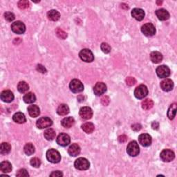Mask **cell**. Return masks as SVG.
Masks as SVG:
<instances>
[{"instance_id":"1","label":"cell","mask_w":177,"mask_h":177,"mask_svg":"<svg viewBox=\"0 0 177 177\" xmlns=\"http://www.w3.org/2000/svg\"><path fill=\"white\" fill-rule=\"evenodd\" d=\"M47 160L52 163H58L61 161V155L55 149H49L46 152Z\"/></svg>"},{"instance_id":"2","label":"cell","mask_w":177,"mask_h":177,"mask_svg":"<svg viewBox=\"0 0 177 177\" xmlns=\"http://www.w3.org/2000/svg\"><path fill=\"white\" fill-rule=\"evenodd\" d=\"M127 154L131 157H136L140 153V148L136 141L133 140L128 144L127 148Z\"/></svg>"},{"instance_id":"3","label":"cell","mask_w":177,"mask_h":177,"mask_svg":"<svg viewBox=\"0 0 177 177\" xmlns=\"http://www.w3.org/2000/svg\"><path fill=\"white\" fill-rule=\"evenodd\" d=\"M74 166L77 170H86L89 168L90 163L89 161L85 158H79L76 160L74 163Z\"/></svg>"},{"instance_id":"4","label":"cell","mask_w":177,"mask_h":177,"mask_svg":"<svg viewBox=\"0 0 177 177\" xmlns=\"http://www.w3.org/2000/svg\"><path fill=\"white\" fill-rule=\"evenodd\" d=\"M80 59L86 62H91L94 61V55L91 50L88 49H82L79 53Z\"/></svg>"},{"instance_id":"5","label":"cell","mask_w":177,"mask_h":177,"mask_svg":"<svg viewBox=\"0 0 177 177\" xmlns=\"http://www.w3.org/2000/svg\"><path fill=\"white\" fill-rule=\"evenodd\" d=\"M69 88L71 91L73 93H80L84 90V85L80 80L77 79H74L71 80L69 85Z\"/></svg>"},{"instance_id":"6","label":"cell","mask_w":177,"mask_h":177,"mask_svg":"<svg viewBox=\"0 0 177 177\" xmlns=\"http://www.w3.org/2000/svg\"><path fill=\"white\" fill-rule=\"evenodd\" d=\"M148 94V89L145 85H141L137 86L134 91L135 97L138 99H143Z\"/></svg>"},{"instance_id":"7","label":"cell","mask_w":177,"mask_h":177,"mask_svg":"<svg viewBox=\"0 0 177 177\" xmlns=\"http://www.w3.org/2000/svg\"><path fill=\"white\" fill-rule=\"evenodd\" d=\"M11 29L13 33L16 34H23L26 31V26L20 21L15 22L11 25Z\"/></svg>"},{"instance_id":"8","label":"cell","mask_w":177,"mask_h":177,"mask_svg":"<svg viewBox=\"0 0 177 177\" xmlns=\"http://www.w3.org/2000/svg\"><path fill=\"white\" fill-rule=\"evenodd\" d=\"M160 157L161 159L163 162L169 163V162H171L175 159V154L174 152L170 150V149H164L161 152Z\"/></svg>"},{"instance_id":"9","label":"cell","mask_w":177,"mask_h":177,"mask_svg":"<svg viewBox=\"0 0 177 177\" xmlns=\"http://www.w3.org/2000/svg\"><path fill=\"white\" fill-rule=\"evenodd\" d=\"M53 125V121L50 118L48 117H43L39 120H38L37 122H36V125H37L38 128L39 129H44L51 127Z\"/></svg>"},{"instance_id":"10","label":"cell","mask_w":177,"mask_h":177,"mask_svg":"<svg viewBox=\"0 0 177 177\" xmlns=\"http://www.w3.org/2000/svg\"><path fill=\"white\" fill-rule=\"evenodd\" d=\"M57 143L62 147L67 146L71 142V138L68 134L64 133H61L57 138Z\"/></svg>"},{"instance_id":"11","label":"cell","mask_w":177,"mask_h":177,"mask_svg":"<svg viewBox=\"0 0 177 177\" xmlns=\"http://www.w3.org/2000/svg\"><path fill=\"white\" fill-rule=\"evenodd\" d=\"M141 31L146 36H152L156 33L155 26L151 23H147L144 24L142 26Z\"/></svg>"},{"instance_id":"12","label":"cell","mask_w":177,"mask_h":177,"mask_svg":"<svg viewBox=\"0 0 177 177\" xmlns=\"http://www.w3.org/2000/svg\"><path fill=\"white\" fill-rule=\"evenodd\" d=\"M157 74L161 78H166L170 76V69L168 67L165 65H161L157 68Z\"/></svg>"},{"instance_id":"13","label":"cell","mask_w":177,"mask_h":177,"mask_svg":"<svg viewBox=\"0 0 177 177\" xmlns=\"http://www.w3.org/2000/svg\"><path fill=\"white\" fill-rule=\"evenodd\" d=\"M139 141L141 145L149 147L152 144V137L148 134H142L139 136Z\"/></svg>"},{"instance_id":"14","label":"cell","mask_w":177,"mask_h":177,"mask_svg":"<svg viewBox=\"0 0 177 177\" xmlns=\"http://www.w3.org/2000/svg\"><path fill=\"white\" fill-rule=\"evenodd\" d=\"M80 116L82 119H91L93 116V111L89 107H83L80 110Z\"/></svg>"},{"instance_id":"15","label":"cell","mask_w":177,"mask_h":177,"mask_svg":"<svg viewBox=\"0 0 177 177\" xmlns=\"http://www.w3.org/2000/svg\"><path fill=\"white\" fill-rule=\"evenodd\" d=\"M1 100L4 103H11L14 100V95L10 90H4L1 93Z\"/></svg>"},{"instance_id":"16","label":"cell","mask_w":177,"mask_h":177,"mask_svg":"<svg viewBox=\"0 0 177 177\" xmlns=\"http://www.w3.org/2000/svg\"><path fill=\"white\" fill-rule=\"evenodd\" d=\"M107 91V86L103 82H98L95 84V85L94 87V94L99 96L104 94Z\"/></svg>"},{"instance_id":"17","label":"cell","mask_w":177,"mask_h":177,"mask_svg":"<svg viewBox=\"0 0 177 177\" xmlns=\"http://www.w3.org/2000/svg\"><path fill=\"white\" fill-rule=\"evenodd\" d=\"M161 88L164 91H172L174 87L173 81L170 79H165L160 84Z\"/></svg>"},{"instance_id":"18","label":"cell","mask_w":177,"mask_h":177,"mask_svg":"<svg viewBox=\"0 0 177 177\" xmlns=\"http://www.w3.org/2000/svg\"><path fill=\"white\" fill-rule=\"evenodd\" d=\"M131 16L138 21H142L145 17V12L141 8H134L131 11Z\"/></svg>"},{"instance_id":"19","label":"cell","mask_w":177,"mask_h":177,"mask_svg":"<svg viewBox=\"0 0 177 177\" xmlns=\"http://www.w3.org/2000/svg\"><path fill=\"white\" fill-rule=\"evenodd\" d=\"M156 15H157L158 20H160L161 21H166L170 18V13H168V11L164 8L158 9L156 11Z\"/></svg>"},{"instance_id":"20","label":"cell","mask_w":177,"mask_h":177,"mask_svg":"<svg viewBox=\"0 0 177 177\" xmlns=\"http://www.w3.org/2000/svg\"><path fill=\"white\" fill-rule=\"evenodd\" d=\"M80 148L77 144H72L68 149V153L71 157H76L80 153Z\"/></svg>"},{"instance_id":"21","label":"cell","mask_w":177,"mask_h":177,"mask_svg":"<svg viewBox=\"0 0 177 177\" xmlns=\"http://www.w3.org/2000/svg\"><path fill=\"white\" fill-rule=\"evenodd\" d=\"M28 112L30 116L32 117V118H36V117L40 115V109L37 105L33 104V105H30L28 107Z\"/></svg>"},{"instance_id":"22","label":"cell","mask_w":177,"mask_h":177,"mask_svg":"<svg viewBox=\"0 0 177 177\" xmlns=\"http://www.w3.org/2000/svg\"><path fill=\"white\" fill-rule=\"evenodd\" d=\"M13 119L15 122L19 124L24 123L26 121L25 115L22 112H17L16 113H15L13 116Z\"/></svg>"},{"instance_id":"23","label":"cell","mask_w":177,"mask_h":177,"mask_svg":"<svg viewBox=\"0 0 177 177\" xmlns=\"http://www.w3.org/2000/svg\"><path fill=\"white\" fill-rule=\"evenodd\" d=\"M150 59L153 63L158 64L163 60V55L158 51H154L150 54Z\"/></svg>"},{"instance_id":"24","label":"cell","mask_w":177,"mask_h":177,"mask_svg":"<svg viewBox=\"0 0 177 177\" xmlns=\"http://www.w3.org/2000/svg\"><path fill=\"white\" fill-rule=\"evenodd\" d=\"M12 169H13V167H12L11 163L7 161H3L0 164V170H1L2 172L9 173L11 172Z\"/></svg>"},{"instance_id":"25","label":"cell","mask_w":177,"mask_h":177,"mask_svg":"<svg viewBox=\"0 0 177 177\" xmlns=\"http://www.w3.org/2000/svg\"><path fill=\"white\" fill-rule=\"evenodd\" d=\"M47 17L51 21L56 22V21H58L60 18V14L58 11L51 10L48 12Z\"/></svg>"},{"instance_id":"26","label":"cell","mask_w":177,"mask_h":177,"mask_svg":"<svg viewBox=\"0 0 177 177\" xmlns=\"http://www.w3.org/2000/svg\"><path fill=\"white\" fill-rule=\"evenodd\" d=\"M57 113L60 116H66L69 113V108L66 104H61L57 109Z\"/></svg>"},{"instance_id":"27","label":"cell","mask_w":177,"mask_h":177,"mask_svg":"<svg viewBox=\"0 0 177 177\" xmlns=\"http://www.w3.org/2000/svg\"><path fill=\"white\" fill-rule=\"evenodd\" d=\"M61 124L65 128H70L75 124V120L73 117H67L61 121Z\"/></svg>"},{"instance_id":"28","label":"cell","mask_w":177,"mask_h":177,"mask_svg":"<svg viewBox=\"0 0 177 177\" xmlns=\"http://www.w3.org/2000/svg\"><path fill=\"white\" fill-rule=\"evenodd\" d=\"M81 127H82V130L85 131V132L87 133V134H91L92 133L93 131H94V125L92 123V122H85V123H84L83 125H82L81 126Z\"/></svg>"},{"instance_id":"29","label":"cell","mask_w":177,"mask_h":177,"mask_svg":"<svg viewBox=\"0 0 177 177\" xmlns=\"http://www.w3.org/2000/svg\"><path fill=\"white\" fill-rule=\"evenodd\" d=\"M23 100L26 103L31 104V103H33L35 102L36 96L33 93L29 92V93H27L26 94L24 95V98H23Z\"/></svg>"},{"instance_id":"30","label":"cell","mask_w":177,"mask_h":177,"mask_svg":"<svg viewBox=\"0 0 177 177\" xmlns=\"http://www.w3.org/2000/svg\"><path fill=\"white\" fill-rule=\"evenodd\" d=\"M11 150V146L8 143H2L0 147V153L2 155H6L10 153Z\"/></svg>"},{"instance_id":"31","label":"cell","mask_w":177,"mask_h":177,"mask_svg":"<svg viewBox=\"0 0 177 177\" xmlns=\"http://www.w3.org/2000/svg\"><path fill=\"white\" fill-rule=\"evenodd\" d=\"M44 138L47 140H53L55 138L56 133L55 131L53 130V129H49L44 131Z\"/></svg>"},{"instance_id":"32","label":"cell","mask_w":177,"mask_h":177,"mask_svg":"<svg viewBox=\"0 0 177 177\" xmlns=\"http://www.w3.org/2000/svg\"><path fill=\"white\" fill-rule=\"evenodd\" d=\"M24 153L26 155L31 156L34 154V152L35 151V147L32 143H29L26 144L24 148Z\"/></svg>"},{"instance_id":"33","label":"cell","mask_w":177,"mask_h":177,"mask_svg":"<svg viewBox=\"0 0 177 177\" xmlns=\"http://www.w3.org/2000/svg\"><path fill=\"white\" fill-rule=\"evenodd\" d=\"M176 104L173 103L171 104V106L170 107L168 112H167V116H168L169 119L173 120L175 118V117L176 116Z\"/></svg>"},{"instance_id":"34","label":"cell","mask_w":177,"mask_h":177,"mask_svg":"<svg viewBox=\"0 0 177 177\" xmlns=\"http://www.w3.org/2000/svg\"><path fill=\"white\" fill-rule=\"evenodd\" d=\"M154 106V102L151 99H145L142 102V108L145 110H149Z\"/></svg>"},{"instance_id":"35","label":"cell","mask_w":177,"mask_h":177,"mask_svg":"<svg viewBox=\"0 0 177 177\" xmlns=\"http://www.w3.org/2000/svg\"><path fill=\"white\" fill-rule=\"evenodd\" d=\"M17 89L20 93L24 94V93L26 92L29 89V86L24 81H21L19 82L17 85Z\"/></svg>"},{"instance_id":"36","label":"cell","mask_w":177,"mask_h":177,"mask_svg":"<svg viewBox=\"0 0 177 177\" xmlns=\"http://www.w3.org/2000/svg\"><path fill=\"white\" fill-rule=\"evenodd\" d=\"M30 6V3L29 1L26 0H21L18 2V7L22 10H24V9L28 8Z\"/></svg>"},{"instance_id":"37","label":"cell","mask_w":177,"mask_h":177,"mask_svg":"<svg viewBox=\"0 0 177 177\" xmlns=\"http://www.w3.org/2000/svg\"><path fill=\"white\" fill-rule=\"evenodd\" d=\"M55 33H56V35H58V37L59 38L62 39V40H64V39H66L67 37V33L64 32L61 29H59V28L57 29L56 31H55Z\"/></svg>"},{"instance_id":"38","label":"cell","mask_w":177,"mask_h":177,"mask_svg":"<svg viewBox=\"0 0 177 177\" xmlns=\"http://www.w3.org/2000/svg\"><path fill=\"white\" fill-rule=\"evenodd\" d=\"M30 163H31V165L33 167L38 168V167H39L40 166L41 161H40V159H39L38 158L35 157V158H32V159L31 160V162H30Z\"/></svg>"},{"instance_id":"39","label":"cell","mask_w":177,"mask_h":177,"mask_svg":"<svg viewBox=\"0 0 177 177\" xmlns=\"http://www.w3.org/2000/svg\"><path fill=\"white\" fill-rule=\"evenodd\" d=\"M100 48H101V50L103 51V52L104 53H110L111 49H111V46H109V44H108L107 43H104V42L101 44Z\"/></svg>"},{"instance_id":"40","label":"cell","mask_w":177,"mask_h":177,"mask_svg":"<svg viewBox=\"0 0 177 177\" xmlns=\"http://www.w3.org/2000/svg\"><path fill=\"white\" fill-rule=\"evenodd\" d=\"M4 17L5 19L8 22H12L15 20V15L13 13H11V12H7V13H4Z\"/></svg>"},{"instance_id":"41","label":"cell","mask_w":177,"mask_h":177,"mask_svg":"<svg viewBox=\"0 0 177 177\" xmlns=\"http://www.w3.org/2000/svg\"><path fill=\"white\" fill-rule=\"evenodd\" d=\"M16 176L18 177H24V176H29V175L26 169H20L18 170L16 174Z\"/></svg>"},{"instance_id":"42","label":"cell","mask_w":177,"mask_h":177,"mask_svg":"<svg viewBox=\"0 0 177 177\" xmlns=\"http://www.w3.org/2000/svg\"><path fill=\"white\" fill-rule=\"evenodd\" d=\"M125 82L128 86H134L135 84L136 83V80L133 77H128L126 78Z\"/></svg>"},{"instance_id":"43","label":"cell","mask_w":177,"mask_h":177,"mask_svg":"<svg viewBox=\"0 0 177 177\" xmlns=\"http://www.w3.org/2000/svg\"><path fill=\"white\" fill-rule=\"evenodd\" d=\"M109 98L108 96H104L103 98H102L101 99V103L104 106H107L109 103Z\"/></svg>"},{"instance_id":"44","label":"cell","mask_w":177,"mask_h":177,"mask_svg":"<svg viewBox=\"0 0 177 177\" xmlns=\"http://www.w3.org/2000/svg\"><path fill=\"white\" fill-rule=\"evenodd\" d=\"M37 70L42 73H46L47 72L46 68H45L44 66H42V64H38L37 66Z\"/></svg>"},{"instance_id":"45","label":"cell","mask_w":177,"mask_h":177,"mask_svg":"<svg viewBox=\"0 0 177 177\" xmlns=\"http://www.w3.org/2000/svg\"><path fill=\"white\" fill-rule=\"evenodd\" d=\"M63 174L62 172H61L60 171H55V172H53L51 174H50V176H53V177H56V176H62Z\"/></svg>"},{"instance_id":"46","label":"cell","mask_w":177,"mask_h":177,"mask_svg":"<svg viewBox=\"0 0 177 177\" xmlns=\"http://www.w3.org/2000/svg\"><path fill=\"white\" fill-rule=\"evenodd\" d=\"M141 125L140 124H134L132 126H131V128H132V130L135 131H139L140 130H141Z\"/></svg>"},{"instance_id":"47","label":"cell","mask_w":177,"mask_h":177,"mask_svg":"<svg viewBox=\"0 0 177 177\" xmlns=\"http://www.w3.org/2000/svg\"><path fill=\"white\" fill-rule=\"evenodd\" d=\"M118 140L121 143H125L127 140V136L126 135H121L118 137Z\"/></svg>"},{"instance_id":"48","label":"cell","mask_w":177,"mask_h":177,"mask_svg":"<svg viewBox=\"0 0 177 177\" xmlns=\"http://www.w3.org/2000/svg\"><path fill=\"white\" fill-rule=\"evenodd\" d=\"M158 127H159V124H158V122H152V127L154 129V130H158Z\"/></svg>"},{"instance_id":"49","label":"cell","mask_w":177,"mask_h":177,"mask_svg":"<svg viewBox=\"0 0 177 177\" xmlns=\"http://www.w3.org/2000/svg\"><path fill=\"white\" fill-rule=\"evenodd\" d=\"M121 7L122 8H125V9H128V6L127 4H121Z\"/></svg>"},{"instance_id":"50","label":"cell","mask_w":177,"mask_h":177,"mask_svg":"<svg viewBox=\"0 0 177 177\" xmlns=\"http://www.w3.org/2000/svg\"><path fill=\"white\" fill-rule=\"evenodd\" d=\"M157 4H162V2H157Z\"/></svg>"}]
</instances>
